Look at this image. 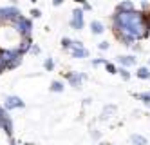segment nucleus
I'll list each match as a JSON object with an SVG mask.
<instances>
[{
  "mask_svg": "<svg viewBox=\"0 0 150 145\" xmlns=\"http://www.w3.org/2000/svg\"><path fill=\"white\" fill-rule=\"evenodd\" d=\"M71 26H72L74 29H81V27H83V11H81V9H76V11L72 13Z\"/></svg>",
  "mask_w": 150,
  "mask_h": 145,
  "instance_id": "1",
  "label": "nucleus"
},
{
  "mask_svg": "<svg viewBox=\"0 0 150 145\" xmlns=\"http://www.w3.org/2000/svg\"><path fill=\"white\" fill-rule=\"evenodd\" d=\"M130 11H134V4L130 0H125V2L117 6V13H130Z\"/></svg>",
  "mask_w": 150,
  "mask_h": 145,
  "instance_id": "2",
  "label": "nucleus"
},
{
  "mask_svg": "<svg viewBox=\"0 0 150 145\" xmlns=\"http://www.w3.org/2000/svg\"><path fill=\"white\" fill-rule=\"evenodd\" d=\"M91 29H92L94 35H101V33L105 31L103 24H101V22H98V20H92V22H91Z\"/></svg>",
  "mask_w": 150,
  "mask_h": 145,
  "instance_id": "3",
  "label": "nucleus"
},
{
  "mask_svg": "<svg viewBox=\"0 0 150 145\" xmlns=\"http://www.w3.org/2000/svg\"><path fill=\"white\" fill-rule=\"evenodd\" d=\"M117 60H120L121 65H136V62H137L136 56H120Z\"/></svg>",
  "mask_w": 150,
  "mask_h": 145,
  "instance_id": "4",
  "label": "nucleus"
},
{
  "mask_svg": "<svg viewBox=\"0 0 150 145\" xmlns=\"http://www.w3.org/2000/svg\"><path fill=\"white\" fill-rule=\"evenodd\" d=\"M136 74H137V78H141V80H148L150 78V69L148 67H139Z\"/></svg>",
  "mask_w": 150,
  "mask_h": 145,
  "instance_id": "5",
  "label": "nucleus"
},
{
  "mask_svg": "<svg viewBox=\"0 0 150 145\" xmlns=\"http://www.w3.org/2000/svg\"><path fill=\"white\" fill-rule=\"evenodd\" d=\"M69 80H71V84H72V85H80L81 76H78V74H69Z\"/></svg>",
  "mask_w": 150,
  "mask_h": 145,
  "instance_id": "6",
  "label": "nucleus"
},
{
  "mask_svg": "<svg viewBox=\"0 0 150 145\" xmlns=\"http://www.w3.org/2000/svg\"><path fill=\"white\" fill-rule=\"evenodd\" d=\"M132 141H134V143H137V145H146V140H145V138H141V136H132Z\"/></svg>",
  "mask_w": 150,
  "mask_h": 145,
  "instance_id": "7",
  "label": "nucleus"
},
{
  "mask_svg": "<svg viewBox=\"0 0 150 145\" xmlns=\"http://www.w3.org/2000/svg\"><path fill=\"white\" fill-rule=\"evenodd\" d=\"M51 89H52V91H62L63 85H62L60 82H52V87H51Z\"/></svg>",
  "mask_w": 150,
  "mask_h": 145,
  "instance_id": "8",
  "label": "nucleus"
},
{
  "mask_svg": "<svg viewBox=\"0 0 150 145\" xmlns=\"http://www.w3.org/2000/svg\"><path fill=\"white\" fill-rule=\"evenodd\" d=\"M105 67H107V71H109V73H112V74L116 73V67H114L112 64H109V62H105Z\"/></svg>",
  "mask_w": 150,
  "mask_h": 145,
  "instance_id": "9",
  "label": "nucleus"
},
{
  "mask_svg": "<svg viewBox=\"0 0 150 145\" xmlns=\"http://www.w3.org/2000/svg\"><path fill=\"white\" fill-rule=\"evenodd\" d=\"M120 73H121V76H123V80H128V78H130V74H128V71H127V69H121Z\"/></svg>",
  "mask_w": 150,
  "mask_h": 145,
  "instance_id": "10",
  "label": "nucleus"
},
{
  "mask_svg": "<svg viewBox=\"0 0 150 145\" xmlns=\"http://www.w3.org/2000/svg\"><path fill=\"white\" fill-rule=\"evenodd\" d=\"M100 49H101V51L109 49V42H101V44H100Z\"/></svg>",
  "mask_w": 150,
  "mask_h": 145,
  "instance_id": "11",
  "label": "nucleus"
},
{
  "mask_svg": "<svg viewBox=\"0 0 150 145\" xmlns=\"http://www.w3.org/2000/svg\"><path fill=\"white\" fill-rule=\"evenodd\" d=\"M45 67H47V69H52V60H51V58L45 62Z\"/></svg>",
  "mask_w": 150,
  "mask_h": 145,
  "instance_id": "12",
  "label": "nucleus"
},
{
  "mask_svg": "<svg viewBox=\"0 0 150 145\" xmlns=\"http://www.w3.org/2000/svg\"><path fill=\"white\" fill-rule=\"evenodd\" d=\"M62 2H63V0H54V6H60Z\"/></svg>",
  "mask_w": 150,
  "mask_h": 145,
  "instance_id": "13",
  "label": "nucleus"
},
{
  "mask_svg": "<svg viewBox=\"0 0 150 145\" xmlns=\"http://www.w3.org/2000/svg\"><path fill=\"white\" fill-rule=\"evenodd\" d=\"M33 2H35V0H33Z\"/></svg>",
  "mask_w": 150,
  "mask_h": 145,
  "instance_id": "14",
  "label": "nucleus"
}]
</instances>
